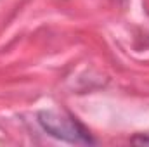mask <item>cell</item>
<instances>
[{"instance_id": "7a4b0ae2", "label": "cell", "mask_w": 149, "mask_h": 147, "mask_svg": "<svg viewBox=\"0 0 149 147\" xmlns=\"http://www.w3.org/2000/svg\"><path fill=\"white\" fill-rule=\"evenodd\" d=\"M132 144H141V146H149V135H139L132 139Z\"/></svg>"}, {"instance_id": "6da1fadb", "label": "cell", "mask_w": 149, "mask_h": 147, "mask_svg": "<svg viewBox=\"0 0 149 147\" xmlns=\"http://www.w3.org/2000/svg\"><path fill=\"white\" fill-rule=\"evenodd\" d=\"M38 123L40 126L52 137L70 142V144H94V139L90 137L88 130L68 112L63 111H40L38 112Z\"/></svg>"}, {"instance_id": "3957f363", "label": "cell", "mask_w": 149, "mask_h": 147, "mask_svg": "<svg viewBox=\"0 0 149 147\" xmlns=\"http://www.w3.org/2000/svg\"><path fill=\"white\" fill-rule=\"evenodd\" d=\"M113 2H116V3H125L127 0H113Z\"/></svg>"}]
</instances>
